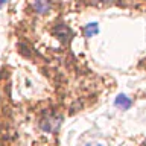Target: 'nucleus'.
<instances>
[{"label": "nucleus", "instance_id": "1", "mask_svg": "<svg viewBox=\"0 0 146 146\" xmlns=\"http://www.w3.org/2000/svg\"><path fill=\"white\" fill-rule=\"evenodd\" d=\"M53 35L56 36L58 40H61V43L67 44L68 41L73 38V31L64 23H58L56 26L53 27Z\"/></svg>", "mask_w": 146, "mask_h": 146}, {"label": "nucleus", "instance_id": "2", "mask_svg": "<svg viewBox=\"0 0 146 146\" xmlns=\"http://www.w3.org/2000/svg\"><path fill=\"white\" fill-rule=\"evenodd\" d=\"M61 122H62V117L59 116H49L41 120V128L43 131L46 132H56L58 128L61 126Z\"/></svg>", "mask_w": 146, "mask_h": 146}, {"label": "nucleus", "instance_id": "3", "mask_svg": "<svg viewBox=\"0 0 146 146\" xmlns=\"http://www.w3.org/2000/svg\"><path fill=\"white\" fill-rule=\"evenodd\" d=\"M34 9L38 14H46L50 9V2L49 0H34Z\"/></svg>", "mask_w": 146, "mask_h": 146}, {"label": "nucleus", "instance_id": "4", "mask_svg": "<svg viewBox=\"0 0 146 146\" xmlns=\"http://www.w3.org/2000/svg\"><path fill=\"white\" fill-rule=\"evenodd\" d=\"M114 104H116V107L122 108V110H128V108H131L132 100L128 98V96H125V94H119L116 98V100H114Z\"/></svg>", "mask_w": 146, "mask_h": 146}, {"label": "nucleus", "instance_id": "5", "mask_svg": "<svg viewBox=\"0 0 146 146\" xmlns=\"http://www.w3.org/2000/svg\"><path fill=\"white\" fill-rule=\"evenodd\" d=\"M99 32V26L98 23H88L85 27H84V35L85 36H93Z\"/></svg>", "mask_w": 146, "mask_h": 146}, {"label": "nucleus", "instance_id": "6", "mask_svg": "<svg viewBox=\"0 0 146 146\" xmlns=\"http://www.w3.org/2000/svg\"><path fill=\"white\" fill-rule=\"evenodd\" d=\"M5 3H6V0H0V9L5 6Z\"/></svg>", "mask_w": 146, "mask_h": 146}, {"label": "nucleus", "instance_id": "7", "mask_svg": "<svg viewBox=\"0 0 146 146\" xmlns=\"http://www.w3.org/2000/svg\"><path fill=\"white\" fill-rule=\"evenodd\" d=\"M87 146H102V145H87Z\"/></svg>", "mask_w": 146, "mask_h": 146}, {"label": "nucleus", "instance_id": "8", "mask_svg": "<svg viewBox=\"0 0 146 146\" xmlns=\"http://www.w3.org/2000/svg\"><path fill=\"white\" fill-rule=\"evenodd\" d=\"M145 146H146V141H145Z\"/></svg>", "mask_w": 146, "mask_h": 146}]
</instances>
